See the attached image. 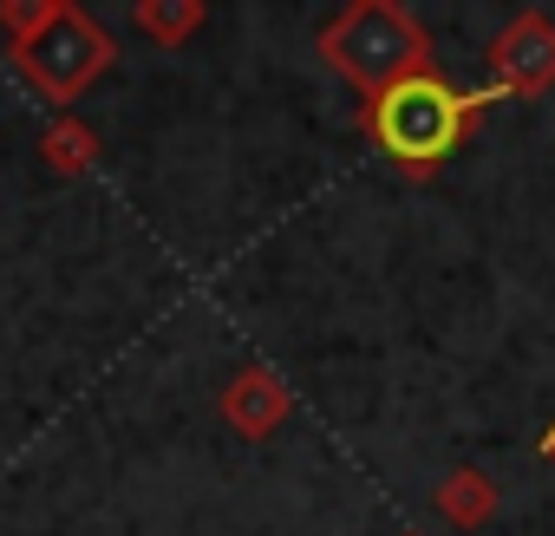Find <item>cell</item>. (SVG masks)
Listing matches in <instances>:
<instances>
[{"mask_svg": "<svg viewBox=\"0 0 555 536\" xmlns=\"http://www.w3.org/2000/svg\"><path fill=\"white\" fill-rule=\"evenodd\" d=\"M555 86V21L548 14H509L490 40V99H535Z\"/></svg>", "mask_w": 555, "mask_h": 536, "instance_id": "obj_4", "label": "cell"}, {"mask_svg": "<svg viewBox=\"0 0 555 536\" xmlns=\"http://www.w3.org/2000/svg\"><path fill=\"white\" fill-rule=\"evenodd\" d=\"M131 27L151 40V47H183L196 27H203V0H138L131 8Z\"/></svg>", "mask_w": 555, "mask_h": 536, "instance_id": "obj_8", "label": "cell"}, {"mask_svg": "<svg viewBox=\"0 0 555 536\" xmlns=\"http://www.w3.org/2000/svg\"><path fill=\"white\" fill-rule=\"evenodd\" d=\"M321 53L366 99L431 73V34L418 27L412 8H399V0H353V8H340L321 27Z\"/></svg>", "mask_w": 555, "mask_h": 536, "instance_id": "obj_3", "label": "cell"}, {"mask_svg": "<svg viewBox=\"0 0 555 536\" xmlns=\"http://www.w3.org/2000/svg\"><path fill=\"white\" fill-rule=\"evenodd\" d=\"M40 164H47L53 177H86V170L99 164V138H92V125H79L73 112H60V118L40 131Z\"/></svg>", "mask_w": 555, "mask_h": 536, "instance_id": "obj_7", "label": "cell"}, {"mask_svg": "<svg viewBox=\"0 0 555 536\" xmlns=\"http://www.w3.org/2000/svg\"><path fill=\"white\" fill-rule=\"evenodd\" d=\"M216 412L229 419L235 438H268V432H282L295 419V386L282 373H268V367H235L216 393Z\"/></svg>", "mask_w": 555, "mask_h": 536, "instance_id": "obj_5", "label": "cell"}, {"mask_svg": "<svg viewBox=\"0 0 555 536\" xmlns=\"http://www.w3.org/2000/svg\"><path fill=\"white\" fill-rule=\"evenodd\" d=\"M431 510H438L451 529H483V523H496V510H503V490H496V477H490V471H477V464H457V471H444V477H438V490H431Z\"/></svg>", "mask_w": 555, "mask_h": 536, "instance_id": "obj_6", "label": "cell"}, {"mask_svg": "<svg viewBox=\"0 0 555 536\" xmlns=\"http://www.w3.org/2000/svg\"><path fill=\"white\" fill-rule=\"evenodd\" d=\"M542 451H548V464H555V432H548V438H542Z\"/></svg>", "mask_w": 555, "mask_h": 536, "instance_id": "obj_9", "label": "cell"}, {"mask_svg": "<svg viewBox=\"0 0 555 536\" xmlns=\"http://www.w3.org/2000/svg\"><path fill=\"white\" fill-rule=\"evenodd\" d=\"M483 105H490V92H457L438 73H425V79H405V86L379 92L366 105V131L405 177H431L464 144V131Z\"/></svg>", "mask_w": 555, "mask_h": 536, "instance_id": "obj_2", "label": "cell"}, {"mask_svg": "<svg viewBox=\"0 0 555 536\" xmlns=\"http://www.w3.org/2000/svg\"><path fill=\"white\" fill-rule=\"evenodd\" d=\"M0 34L14 47V66L53 105H73L118 60L112 34L73 0H0Z\"/></svg>", "mask_w": 555, "mask_h": 536, "instance_id": "obj_1", "label": "cell"}, {"mask_svg": "<svg viewBox=\"0 0 555 536\" xmlns=\"http://www.w3.org/2000/svg\"><path fill=\"white\" fill-rule=\"evenodd\" d=\"M399 536H425V529H399Z\"/></svg>", "mask_w": 555, "mask_h": 536, "instance_id": "obj_10", "label": "cell"}]
</instances>
